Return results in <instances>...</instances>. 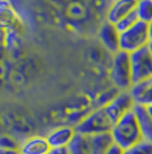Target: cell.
<instances>
[{"label":"cell","instance_id":"603a6c76","mask_svg":"<svg viewBox=\"0 0 152 154\" xmlns=\"http://www.w3.org/2000/svg\"><path fill=\"white\" fill-rule=\"evenodd\" d=\"M146 108V112H148V114L150 115V117L152 119V105H149V106H145Z\"/></svg>","mask_w":152,"mask_h":154},{"label":"cell","instance_id":"6da1fadb","mask_svg":"<svg viewBox=\"0 0 152 154\" xmlns=\"http://www.w3.org/2000/svg\"><path fill=\"white\" fill-rule=\"evenodd\" d=\"M111 135L114 144L120 146L122 149H126L142 140L139 123L133 110L127 113L118 122L114 123L111 129Z\"/></svg>","mask_w":152,"mask_h":154},{"label":"cell","instance_id":"ffe728a7","mask_svg":"<svg viewBox=\"0 0 152 154\" xmlns=\"http://www.w3.org/2000/svg\"><path fill=\"white\" fill-rule=\"evenodd\" d=\"M0 154H19V149H4L0 148Z\"/></svg>","mask_w":152,"mask_h":154},{"label":"cell","instance_id":"5b68a950","mask_svg":"<svg viewBox=\"0 0 152 154\" xmlns=\"http://www.w3.org/2000/svg\"><path fill=\"white\" fill-rule=\"evenodd\" d=\"M132 82L134 84L141 83L152 77V55L148 48L143 47L129 54Z\"/></svg>","mask_w":152,"mask_h":154},{"label":"cell","instance_id":"44dd1931","mask_svg":"<svg viewBox=\"0 0 152 154\" xmlns=\"http://www.w3.org/2000/svg\"><path fill=\"white\" fill-rule=\"evenodd\" d=\"M49 154H69L66 148H58V149H51Z\"/></svg>","mask_w":152,"mask_h":154},{"label":"cell","instance_id":"2e32d148","mask_svg":"<svg viewBox=\"0 0 152 154\" xmlns=\"http://www.w3.org/2000/svg\"><path fill=\"white\" fill-rule=\"evenodd\" d=\"M124 154H152V143L142 140L124 149Z\"/></svg>","mask_w":152,"mask_h":154},{"label":"cell","instance_id":"4fadbf2b","mask_svg":"<svg viewBox=\"0 0 152 154\" xmlns=\"http://www.w3.org/2000/svg\"><path fill=\"white\" fill-rule=\"evenodd\" d=\"M66 149L69 154H92L90 136L76 132Z\"/></svg>","mask_w":152,"mask_h":154},{"label":"cell","instance_id":"e0dca14e","mask_svg":"<svg viewBox=\"0 0 152 154\" xmlns=\"http://www.w3.org/2000/svg\"><path fill=\"white\" fill-rule=\"evenodd\" d=\"M136 22H139V19H137V15H136L135 11H134V12H132L130 14L126 15L125 17H122L119 22H117V23L114 24V26H115V29L118 30V32L120 33V32L126 31L127 29L132 28Z\"/></svg>","mask_w":152,"mask_h":154},{"label":"cell","instance_id":"d6986e66","mask_svg":"<svg viewBox=\"0 0 152 154\" xmlns=\"http://www.w3.org/2000/svg\"><path fill=\"white\" fill-rule=\"evenodd\" d=\"M104 154H124V149L120 146H118L117 144H113Z\"/></svg>","mask_w":152,"mask_h":154},{"label":"cell","instance_id":"5bb4252c","mask_svg":"<svg viewBox=\"0 0 152 154\" xmlns=\"http://www.w3.org/2000/svg\"><path fill=\"white\" fill-rule=\"evenodd\" d=\"M114 144L111 131L90 136L92 154H104Z\"/></svg>","mask_w":152,"mask_h":154},{"label":"cell","instance_id":"ba28073f","mask_svg":"<svg viewBox=\"0 0 152 154\" xmlns=\"http://www.w3.org/2000/svg\"><path fill=\"white\" fill-rule=\"evenodd\" d=\"M76 134L75 127L63 125L51 130L48 135L46 136L47 140L51 145V149H58V148H66L70 144L71 139Z\"/></svg>","mask_w":152,"mask_h":154},{"label":"cell","instance_id":"277c9868","mask_svg":"<svg viewBox=\"0 0 152 154\" xmlns=\"http://www.w3.org/2000/svg\"><path fill=\"white\" fill-rule=\"evenodd\" d=\"M112 127H113V123L111 122V120L107 115L104 108L100 107L85 116L75 127V130L76 132L93 136L103 134V132H110Z\"/></svg>","mask_w":152,"mask_h":154},{"label":"cell","instance_id":"9a60e30c","mask_svg":"<svg viewBox=\"0 0 152 154\" xmlns=\"http://www.w3.org/2000/svg\"><path fill=\"white\" fill-rule=\"evenodd\" d=\"M135 13L139 21L149 24L152 21V0H137Z\"/></svg>","mask_w":152,"mask_h":154},{"label":"cell","instance_id":"7402d4cb","mask_svg":"<svg viewBox=\"0 0 152 154\" xmlns=\"http://www.w3.org/2000/svg\"><path fill=\"white\" fill-rule=\"evenodd\" d=\"M148 28H149V37H150V40H152V21L148 24Z\"/></svg>","mask_w":152,"mask_h":154},{"label":"cell","instance_id":"9c48e42d","mask_svg":"<svg viewBox=\"0 0 152 154\" xmlns=\"http://www.w3.org/2000/svg\"><path fill=\"white\" fill-rule=\"evenodd\" d=\"M51 147L46 136H32L19 144V154H49Z\"/></svg>","mask_w":152,"mask_h":154},{"label":"cell","instance_id":"cb8c5ba5","mask_svg":"<svg viewBox=\"0 0 152 154\" xmlns=\"http://www.w3.org/2000/svg\"><path fill=\"white\" fill-rule=\"evenodd\" d=\"M146 48H148V51L150 52V54L152 55V40H150V42L148 43V45H146Z\"/></svg>","mask_w":152,"mask_h":154},{"label":"cell","instance_id":"8992f818","mask_svg":"<svg viewBox=\"0 0 152 154\" xmlns=\"http://www.w3.org/2000/svg\"><path fill=\"white\" fill-rule=\"evenodd\" d=\"M135 106L133 97L130 94L129 91H119L115 96L109 100L103 108L105 110L107 115L111 120V122L115 123L120 120L124 115H126L127 113L132 112Z\"/></svg>","mask_w":152,"mask_h":154},{"label":"cell","instance_id":"7c38bea8","mask_svg":"<svg viewBox=\"0 0 152 154\" xmlns=\"http://www.w3.org/2000/svg\"><path fill=\"white\" fill-rule=\"evenodd\" d=\"M129 92L135 103L143 106L152 105V77L141 83L134 84Z\"/></svg>","mask_w":152,"mask_h":154},{"label":"cell","instance_id":"8fae6325","mask_svg":"<svg viewBox=\"0 0 152 154\" xmlns=\"http://www.w3.org/2000/svg\"><path fill=\"white\" fill-rule=\"evenodd\" d=\"M133 113L137 120V123H139L142 139L152 143V119L148 114L145 106L135 103Z\"/></svg>","mask_w":152,"mask_h":154},{"label":"cell","instance_id":"3957f363","mask_svg":"<svg viewBox=\"0 0 152 154\" xmlns=\"http://www.w3.org/2000/svg\"><path fill=\"white\" fill-rule=\"evenodd\" d=\"M150 42L149 28L144 22H136L132 28L119 35V48L120 51L133 53L139 48H143Z\"/></svg>","mask_w":152,"mask_h":154},{"label":"cell","instance_id":"ac0fdd59","mask_svg":"<svg viewBox=\"0 0 152 154\" xmlns=\"http://www.w3.org/2000/svg\"><path fill=\"white\" fill-rule=\"evenodd\" d=\"M19 144L14 139H12L10 137H7V136H1L0 137V148H4V149H19Z\"/></svg>","mask_w":152,"mask_h":154},{"label":"cell","instance_id":"30bf717a","mask_svg":"<svg viewBox=\"0 0 152 154\" xmlns=\"http://www.w3.org/2000/svg\"><path fill=\"white\" fill-rule=\"evenodd\" d=\"M119 32L115 29L114 24L105 22L100 29L98 32V38L102 42V44L105 46V48H108L112 53H117L120 51L119 48Z\"/></svg>","mask_w":152,"mask_h":154},{"label":"cell","instance_id":"52a82bcc","mask_svg":"<svg viewBox=\"0 0 152 154\" xmlns=\"http://www.w3.org/2000/svg\"><path fill=\"white\" fill-rule=\"evenodd\" d=\"M137 0H113L107 13V22L115 24L136 8Z\"/></svg>","mask_w":152,"mask_h":154},{"label":"cell","instance_id":"7a4b0ae2","mask_svg":"<svg viewBox=\"0 0 152 154\" xmlns=\"http://www.w3.org/2000/svg\"><path fill=\"white\" fill-rule=\"evenodd\" d=\"M111 79L118 91H129L133 86L129 53L118 51L113 54Z\"/></svg>","mask_w":152,"mask_h":154}]
</instances>
